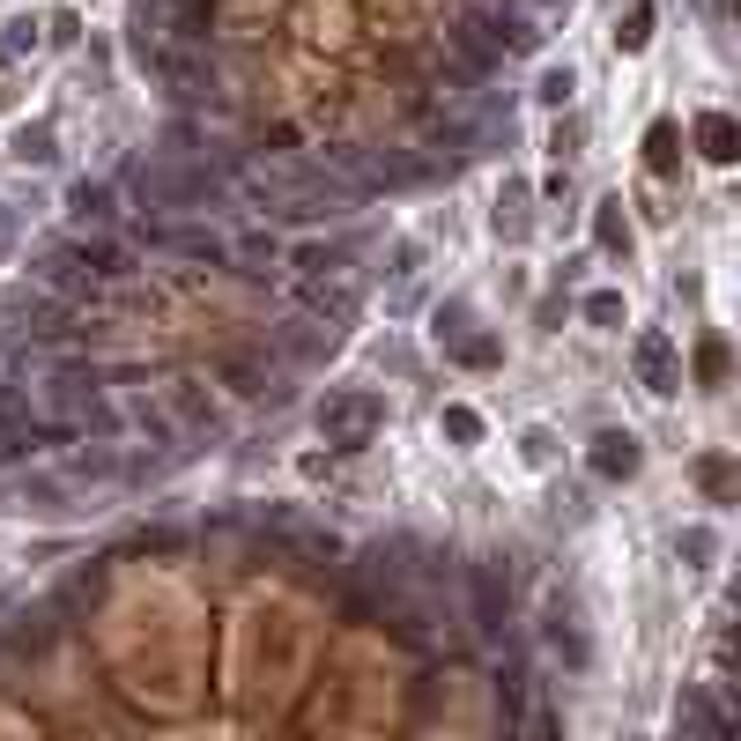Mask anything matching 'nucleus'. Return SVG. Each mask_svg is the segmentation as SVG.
I'll use <instances>...</instances> for the list:
<instances>
[{
    "label": "nucleus",
    "mask_w": 741,
    "mask_h": 741,
    "mask_svg": "<svg viewBox=\"0 0 741 741\" xmlns=\"http://www.w3.org/2000/svg\"><path fill=\"white\" fill-rule=\"evenodd\" d=\"M378 430H386V401L364 393V386H349V393H327V401H319V438H327L334 453H364Z\"/></svg>",
    "instance_id": "f257e3e1"
},
{
    "label": "nucleus",
    "mask_w": 741,
    "mask_h": 741,
    "mask_svg": "<svg viewBox=\"0 0 741 741\" xmlns=\"http://www.w3.org/2000/svg\"><path fill=\"white\" fill-rule=\"evenodd\" d=\"M541 645L564 660L572 675H586V667H593V638H586V616H578V601L564 593V586H556V593L541 601Z\"/></svg>",
    "instance_id": "f03ea898"
},
{
    "label": "nucleus",
    "mask_w": 741,
    "mask_h": 741,
    "mask_svg": "<svg viewBox=\"0 0 741 741\" xmlns=\"http://www.w3.org/2000/svg\"><path fill=\"white\" fill-rule=\"evenodd\" d=\"M356 304H364V282H356L341 260L312 267V282H304V312H312V319H327V327H349V319H356Z\"/></svg>",
    "instance_id": "7ed1b4c3"
},
{
    "label": "nucleus",
    "mask_w": 741,
    "mask_h": 741,
    "mask_svg": "<svg viewBox=\"0 0 741 741\" xmlns=\"http://www.w3.org/2000/svg\"><path fill=\"white\" fill-rule=\"evenodd\" d=\"M630 364H638V386H645V393H675V386H682V364H675V341H667V334H638V349H630Z\"/></svg>",
    "instance_id": "20e7f679"
},
{
    "label": "nucleus",
    "mask_w": 741,
    "mask_h": 741,
    "mask_svg": "<svg viewBox=\"0 0 741 741\" xmlns=\"http://www.w3.org/2000/svg\"><path fill=\"white\" fill-rule=\"evenodd\" d=\"M30 282L52 289V297H83L89 267H83V252H75V246H45L38 260H30Z\"/></svg>",
    "instance_id": "39448f33"
},
{
    "label": "nucleus",
    "mask_w": 741,
    "mask_h": 741,
    "mask_svg": "<svg viewBox=\"0 0 741 741\" xmlns=\"http://www.w3.org/2000/svg\"><path fill=\"white\" fill-rule=\"evenodd\" d=\"M467 593H475V630L497 645V638H504V564H475Z\"/></svg>",
    "instance_id": "423d86ee"
},
{
    "label": "nucleus",
    "mask_w": 741,
    "mask_h": 741,
    "mask_svg": "<svg viewBox=\"0 0 741 741\" xmlns=\"http://www.w3.org/2000/svg\"><path fill=\"white\" fill-rule=\"evenodd\" d=\"M638 438H630V430H601V438H593V453H586V467H593V475H601V482H630V475H638Z\"/></svg>",
    "instance_id": "0eeeda50"
},
{
    "label": "nucleus",
    "mask_w": 741,
    "mask_h": 741,
    "mask_svg": "<svg viewBox=\"0 0 741 741\" xmlns=\"http://www.w3.org/2000/svg\"><path fill=\"white\" fill-rule=\"evenodd\" d=\"M690 134H698V156H704V164H734V156H741V126L727 120V112H698Z\"/></svg>",
    "instance_id": "6e6552de"
},
{
    "label": "nucleus",
    "mask_w": 741,
    "mask_h": 741,
    "mask_svg": "<svg viewBox=\"0 0 741 741\" xmlns=\"http://www.w3.org/2000/svg\"><path fill=\"white\" fill-rule=\"evenodd\" d=\"M75 252H83L89 282H120L126 267H134V252H126L120 238H104V230H97V238H75Z\"/></svg>",
    "instance_id": "1a4fd4ad"
},
{
    "label": "nucleus",
    "mask_w": 741,
    "mask_h": 741,
    "mask_svg": "<svg viewBox=\"0 0 741 741\" xmlns=\"http://www.w3.org/2000/svg\"><path fill=\"white\" fill-rule=\"evenodd\" d=\"M67 215H75V223H83V230H104V223H112V186H75V193H67Z\"/></svg>",
    "instance_id": "9d476101"
},
{
    "label": "nucleus",
    "mask_w": 741,
    "mask_h": 741,
    "mask_svg": "<svg viewBox=\"0 0 741 741\" xmlns=\"http://www.w3.org/2000/svg\"><path fill=\"white\" fill-rule=\"evenodd\" d=\"M223 378H230L238 393H275V364H267V356H230Z\"/></svg>",
    "instance_id": "9b49d317"
},
{
    "label": "nucleus",
    "mask_w": 741,
    "mask_h": 741,
    "mask_svg": "<svg viewBox=\"0 0 741 741\" xmlns=\"http://www.w3.org/2000/svg\"><path fill=\"white\" fill-rule=\"evenodd\" d=\"M675 727H682V734H727V727H734V719H727V712H719V704H704V698H690V704H682V712H675Z\"/></svg>",
    "instance_id": "f8f14e48"
},
{
    "label": "nucleus",
    "mask_w": 741,
    "mask_h": 741,
    "mask_svg": "<svg viewBox=\"0 0 741 741\" xmlns=\"http://www.w3.org/2000/svg\"><path fill=\"white\" fill-rule=\"evenodd\" d=\"M438 430H445L453 445H482V415L467 409V401H445V415H438Z\"/></svg>",
    "instance_id": "ddd939ff"
},
{
    "label": "nucleus",
    "mask_w": 741,
    "mask_h": 741,
    "mask_svg": "<svg viewBox=\"0 0 741 741\" xmlns=\"http://www.w3.org/2000/svg\"><path fill=\"white\" fill-rule=\"evenodd\" d=\"M445 349H453L460 364H475V370H490V364H497V334H475V327H467V334H453Z\"/></svg>",
    "instance_id": "4468645a"
},
{
    "label": "nucleus",
    "mask_w": 741,
    "mask_h": 741,
    "mask_svg": "<svg viewBox=\"0 0 741 741\" xmlns=\"http://www.w3.org/2000/svg\"><path fill=\"white\" fill-rule=\"evenodd\" d=\"M675 556H682L690 572H704V564L719 556V535H712V527H682V541H675Z\"/></svg>",
    "instance_id": "2eb2a0df"
},
{
    "label": "nucleus",
    "mask_w": 741,
    "mask_h": 741,
    "mask_svg": "<svg viewBox=\"0 0 741 741\" xmlns=\"http://www.w3.org/2000/svg\"><path fill=\"white\" fill-rule=\"evenodd\" d=\"M675 141H682V134H675V120H660L653 134H645V164H653V171H675V156H682Z\"/></svg>",
    "instance_id": "dca6fc26"
},
{
    "label": "nucleus",
    "mask_w": 741,
    "mask_h": 741,
    "mask_svg": "<svg viewBox=\"0 0 741 741\" xmlns=\"http://www.w3.org/2000/svg\"><path fill=\"white\" fill-rule=\"evenodd\" d=\"M497 230H504V238H527V186H504V201H497Z\"/></svg>",
    "instance_id": "f3484780"
},
{
    "label": "nucleus",
    "mask_w": 741,
    "mask_h": 741,
    "mask_svg": "<svg viewBox=\"0 0 741 741\" xmlns=\"http://www.w3.org/2000/svg\"><path fill=\"white\" fill-rule=\"evenodd\" d=\"M593 238L608 252H630V230H623V201H601V215H593Z\"/></svg>",
    "instance_id": "a211bd4d"
},
{
    "label": "nucleus",
    "mask_w": 741,
    "mask_h": 741,
    "mask_svg": "<svg viewBox=\"0 0 741 741\" xmlns=\"http://www.w3.org/2000/svg\"><path fill=\"white\" fill-rule=\"evenodd\" d=\"M645 38H653V0H638V8H630V23L616 30V52H645Z\"/></svg>",
    "instance_id": "6ab92c4d"
},
{
    "label": "nucleus",
    "mask_w": 741,
    "mask_h": 741,
    "mask_svg": "<svg viewBox=\"0 0 741 741\" xmlns=\"http://www.w3.org/2000/svg\"><path fill=\"white\" fill-rule=\"evenodd\" d=\"M15 156H23V164H45V156H52V126H45V120L15 126Z\"/></svg>",
    "instance_id": "aec40b11"
},
{
    "label": "nucleus",
    "mask_w": 741,
    "mask_h": 741,
    "mask_svg": "<svg viewBox=\"0 0 741 741\" xmlns=\"http://www.w3.org/2000/svg\"><path fill=\"white\" fill-rule=\"evenodd\" d=\"M171 409H178V423H215V415H208V393H201V378H178V393H171Z\"/></svg>",
    "instance_id": "412c9836"
},
{
    "label": "nucleus",
    "mask_w": 741,
    "mask_h": 741,
    "mask_svg": "<svg viewBox=\"0 0 741 741\" xmlns=\"http://www.w3.org/2000/svg\"><path fill=\"white\" fill-rule=\"evenodd\" d=\"M572 89H578V75H572V67H541L535 97H541V104H556V112H564V104H572Z\"/></svg>",
    "instance_id": "4be33fe9"
},
{
    "label": "nucleus",
    "mask_w": 741,
    "mask_h": 741,
    "mask_svg": "<svg viewBox=\"0 0 741 741\" xmlns=\"http://www.w3.org/2000/svg\"><path fill=\"white\" fill-rule=\"evenodd\" d=\"M586 319H593V327H623V319H630V312H623V289H593V297H586Z\"/></svg>",
    "instance_id": "5701e85b"
},
{
    "label": "nucleus",
    "mask_w": 741,
    "mask_h": 741,
    "mask_svg": "<svg viewBox=\"0 0 741 741\" xmlns=\"http://www.w3.org/2000/svg\"><path fill=\"white\" fill-rule=\"evenodd\" d=\"M519 453H527V467H556V430H527V438H519Z\"/></svg>",
    "instance_id": "b1692460"
},
{
    "label": "nucleus",
    "mask_w": 741,
    "mask_h": 741,
    "mask_svg": "<svg viewBox=\"0 0 741 741\" xmlns=\"http://www.w3.org/2000/svg\"><path fill=\"white\" fill-rule=\"evenodd\" d=\"M698 482H704L712 497H727V490H734V460H719V453L698 460Z\"/></svg>",
    "instance_id": "393cba45"
},
{
    "label": "nucleus",
    "mask_w": 741,
    "mask_h": 741,
    "mask_svg": "<svg viewBox=\"0 0 741 741\" xmlns=\"http://www.w3.org/2000/svg\"><path fill=\"white\" fill-rule=\"evenodd\" d=\"M698 378H704V386L727 378V349H719V341H704V349H698Z\"/></svg>",
    "instance_id": "a878e982"
},
{
    "label": "nucleus",
    "mask_w": 741,
    "mask_h": 741,
    "mask_svg": "<svg viewBox=\"0 0 741 741\" xmlns=\"http://www.w3.org/2000/svg\"><path fill=\"white\" fill-rule=\"evenodd\" d=\"M578 149V126L572 120H556V134H549V156H556V164H564V156H572Z\"/></svg>",
    "instance_id": "bb28decb"
},
{
    "label": "nucleus",
    "mask_w": 741,
    "mask_h": 741,
    "mask_svg": "<svg viewBox=\"0 0 741 741\" xmlns=\"http://www.w3.org/2000/svg\"><path fill=\"white\" fill-rule=\"evenodd\" d=\"M8 238H15V223H8V215H0V252H8Z\"/></svg>",
    "instance_id": "cd10ccee"
}]
</instances>
